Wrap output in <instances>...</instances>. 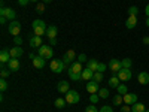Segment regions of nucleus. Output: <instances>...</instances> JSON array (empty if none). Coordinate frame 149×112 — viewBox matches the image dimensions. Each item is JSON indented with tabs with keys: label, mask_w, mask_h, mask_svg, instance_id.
Listing matches in <instances>:
<instances>
[{
	"label": "nucleus",
	"mask_w": 149,
	"mask_h": 112,
	"mask_svg": "<svg viewBox=\"0 0 149 112\" xmlns=\"http://www.w3.org/2000/svg\"><path fill=\"white\" fill-rule=\"evenodd\" d=\"M39 55L43 57L45 60H51L54 57V51H52V46L51 45H42L39 48Z\"/></svg>",
	"instance_id": "obj_2"
},
{
	"label": "nucleus",
	"mask_w": 149,
	"mask_h": 112,
	"mask_svg": "<svg viewBox=\"0 0 149 112\" xmlns=\"http://www.w3.org/2000/svg\"><path fill=\"white\" fill-rule=\"evenodd\" d=\"M10 72H12L10 69H5V67H2V70H0V76H2V78H8Z\"/></svg>",
	"instance_id": "obj_37"
},
{
	"label": "nucleus",
	"mask_w": 149,
	"mask_h": 112,
	"mask_svg": "<svg viewBox=\"0 0 149 112\" xmlns=\"http://www.w3.org/2000/svg\"><path fill=\"white\" fill-rule=\"evenodd\" d=\"M86 67H88V69H91L93 72H97V67H98V61H97L95 58H91V60H88V61H86Z\"/></svg>",
	"instance_id": "obj_23"
},
{
	"label": "nucleus",
	"mask_w": 149,
	"mask_h": 112,
	"mask_svg": "<svg viewBox=\"0 0 149 112\" xmlns=\"http://www.w3.org/2000/svg\"><path fill=\"white\" fill-rule=\"evenodd\" d=\"M136 102H137V94H136V93L124 94V103H125V105H134Z\"/></svg>",
	"instance_id": "obj_11"
},
{
	"label": "nucleus",
	"mask_w": 149,
	"mask_h": 112,
	"mask_svg": "<svg viewBox=\"0 0 149 112\" xmlns=\"http://www.w3.org/2000/svg\"><path fill=\"white\" fill-rule=\"evenodd\" d=\"M85 112H100V111H98V109H97V108L91 103V105H88V106L85 108Z\"/></svg>",
	"instance_id": "obj_39"
},
{
	"label": "nucleus",
	"mask_w": 149,
	"mask_h": 112,
	"mask_svg": "<svg viewBox=\"0 0 149 112\" xmlns=\"http://www.w3.org/2000/svg\"><path fill=\"white\" fill-rule=\"evenodd\" d=\"M145 112H149V109H146V111H145Z\"/></svg>",
	"instance_id": "obj_52"
},
{
	"label": "nucleus",
	"mask_w": 149,
	"mask_h": 112,
	"mask_svg": "<svg viewBox=\"0 0 149 112\" xmlns=\"http://www.w3.org/2000/svg\"><path fill=\"white\" fill-rule=\"evenodd\" d=\"M31 26H33V29H34V27H45V29H48V27L45 26V21H42V20H34Z\"/></svg>",
	"instance_id": "obj_31"
},
{
	"label": "nucleus",
	"mask_w": 149,
	"mask_h": 112,
	"mask_svg": "<svg viewBox=\"0 0 149 112\" xmlns=\"http://www.w3.org/2000/svg\"><path fill=\"white\" fill-rule=\"evenodd\" d=\"M49 67H51V70L54 73H61L64 69H66V63L63 60H52L51 64H49Z\"/></svg>",
	"instance_id": "obj_3"
},
{
	"label": "nucleus",
	"mask_w": 149,
	"mask_h": 112,
	"mask_svg": "<svg viewBox=\"0 0 149 112\" xmlns=\"http://www.w3.org/2000/svg\"><path fill=\"white\" fill-rule=\"evenodd\" d=\"M98 100H100V96H98L97 93H94V94H90V102H91L93 105L98 103Z\"/></svg>",
	"instance_id": "obj_34"
},
{
	"label": "nucleus",
	"mask_w": 149,
	"mask_h": 112,
	"mask_svg": "<svg viewBox=\"0 0 149 112\" xmlns=\"http://www.w3.org/2000/svg\"><path fill=\"white\" fill-rule=\"evenodd\" d=\"M116 75H118L119 81H130V79H131V76H133L131 70H130V69H124V67H122Z\"/></svg>",
	"instance_id": "obj_9"
},
{
	"label": "nucleus",
	"mask_w": 149,
	"mask_h": 112,
	"mask_svg": "<svg viewBox=\"0 0 149 112\" xmlns=\"http://www.w3.org/2000/svg\"><path fill=\"white\" fill-rule=\"evenodd\" d=\"M0 17H6L9 21H14L17 18V12L12 9V8H5L2 6V9H0Z\"/></svg>",
	"instance_id": "obj_5"
},
{
	"label": "nucleus",
	"mask_w": 149,
	"mask_h": 112,
	"mask_svg": "<svg viewBox=\"0 0 149 112\" xmlns=\"http://www.w3.org/2000/svg\"><path fill=\"white\" fill-rule=\"evenodd\" d=\"M121 63H122V67L124 69H131V66H133V61H131V58H124V60H121Z\"/></svg>",
	"instance_id": "obj_27"
},
{
	"label": "nucleus",
	"mask_w": 149,
	"mask_h": 112,
	"mask_svg": "<svg viewBox=\"0 0 149 112\" xmlns=\"http://www.w3.org/2000/svg\"><path fill=\"white\" fill-rule=\"evenodd\" d=\"M9 52H10V57L12 58H18V57H21L24 54V49L21 46H14V48L9 49Z\"/></svg>",
	"instance_id": "obj_16"
},
{
	"label": "nucleus",
	"mask_w": 149,
	"mask_h": 112,
	"mask_svg": "<svg viewBox=\"0 0 149 112\" xmlns=\"http://www.w3.org/2000/svg\"><path fill=\"white\" fill-rule=\"evenodd\" d=\"M66 103H67V102H66V99H61V97H58L57 100H55V103H54V105H55L58 109H63V108L66 106Z\"/></svg>",
	"instance_id": "obj_28"
},
{
	"label": "nucleus",
	"mask_w": 149,
	"mask_h": 112,
	"mask_svg": "<svg viewBox=\"0 0 149 112\" xmlns=\"http://www.w3.org/2000/svg\"><path fill=\"white\" fill-rule=\"evenodd\" d=\"M18 3H19L21 6H27V5L30 3V0H18Z\"/></svg>",
	"instance_id": "obj_44"
},
{
	"label": "nucleus",
	"mask_w": 149,
	"mask_h": 112,
	"mask_svg": "<svg viewBox=\"0 0 149 112\" xmlns=\"http://www.w3.org/2000/svg\"><path fill=\"white\" fill-rule=\"evenodd\" d=\"M146 111V106L140 102H136L134 105H131V112H145Z\"/></svg>",
	"instance_id": "obj_22"
},
{
	"label": "nucleus",
	"mask_w": 149,
	"mask_h": 112,
	"mask_svg": "<svg viewBox=\"0 0 149 112\" xmlns=\"http://www.w3.org/2000/svg\"><path fill=\"white\" fill-rule=\"evenodd\" d=\"M100 112H113V109H112L110 106H107V105H103L100 108Z\"/></svg>",
	"instance_id": "obj_41"
},
{
	"label": "nucleus",
	"mask_w": 149,
	"mask_h": 112,
	"mask_svg": "<svg viewBox=\"0 0 149 112\" xmlns=\"http://www.w3.org/2000/svg\"><path fill=\"white\" fill-rule=\"evenodd\" d=\"M107 69H109V66H107V64H104V63H98L97 72H100V73H104V72H106Z\"/></svg>",
	"instance_id": "obj_36"
},
{
	"label": "nucleus",
	"mask_w": 149,
	"mask_h": 112,
	"mask_svg": "<svg viewBox=\"0 0 149 112\" xmlns=\"http://www.w3.org/2000/svg\"><path fill=\"white\" fill-rule=\"evenodd\" d=\"M136 26H137V17L136 15H128V18H127V21H125V27L127 29H134Z\"/></svg>",
	"instance_id": "obj_15"
},
{
	"label": "nucleus",
	"mask_w": 149,
	"mask_h": 112,
	"mask_svg": "<svg viewBox=\"0 0 149 112\" xmlns=\"http://www.w3.org/2000/svg\"><path fill=\"white\" fill-rule=\"evenodd\" d=\"M137 81L140 85H148L149 84V73L148 72H140L139 76H137Z\"/></svg>",
	"instance_id": "obj_18"
},
{
	"label": "nucleus",
	"mask_w": 149,
	"mask_h": 112,
	"mask_svg": "<svg viewBox=\"0 0 149 112\" xmlns=\"http://www.w3.org/2000/svg\"><path fill=\"white\" fill-rule=\"evenodd\" d=\"M36 12H37V14H43V12H45V3H39V5H37L36 6Z\"/></svg>",
	"instance_id": "obj_38"
},
{
	"label": "nucleus",
	"mask_w": 149,
	"mask_h": 112,
	"mask_svg": "<svg viewBox=\"0 0 149 112\" xmlns=\"http://www.w3.org/2000/svg\"><path fill=\"white\" fill-rule=\"evenodd\" d=\"M121 103H124V96L116 93V96L113 97V105H121Z\"/></svg>",
	"instance_id": "obj_33"
},
{
	"label": "nucleus",
	"mask_w": 149,
	"mask_h": 112,
	"mask_svg": "<svg viewBox=\"0 0 149 112\" xmlns=\"http://www.w3.org/2000/svg\"><path fill=\"white\" fill-rule=\"evenodd\" d=\"M74 58H78V57H76V54H74V51H73V49H69V51L63 55V58H61V60H63L66 64H72Z\"/></svg>",
	"instance_id": "obj_10"
},
{
	"label": "nucleus",
	"mask_w": 149,
	"mask_h": 112,
	"mask_svg": "<svg viewBox=\"0 0 149 112\" xmlns=\"http://www.w3.org/2000/svg\"><path fill=\"white\" fill-rule=\"evenodd\" d=\"M30 58L33 60V66H34L36 69H43V67H45V58H43V57L30 54Z\"/></svg>",
	"instance_id": "obj_8"
},
{
	"label": "nucleus",
	"mask_w": 149,
	"mask_h": 112,
	"mask_svg": "<svg viewBox=\"0 0 149 112\" xmlns=\"http://www.w3.org/2000/svg\"><path fill=\"white\" fill-rule=\"evenodd\" d=\"M30 2H39V0H30Z\"/></svg>",
	"instance_id": "obj_51"
},
{
	"label": "nucleus",
	"mask_w": 149,
	"mask_h": 112,
	"mask_svg": "<svg viewBox=\"0 0 149 112\" xmlns=\"http://www.w3.org/2000/svg\"><path fill=\"white\" fill-rule=\"evenodd\" d=\"M9 33L14 37L19 36V33H21V22L19 21H10L9 22Z\"/></svg>",
	"instance_id": "obj_6"
},
{
	"label": "nucleus",
	"mask_w": 149,
	"mask_h": 112,
	"mask_svg": "<svg viewBox=\"0 0 149 112\" xmlns=\"http://www.w3.org/2000/svg\"><path fill=\"white\" fill-rule=\"evenodd\" d=\"M121 112H131V105H122Z\"/></svg>",
	"instance_id": "obj_43"
},
{
	"label": "nucleus",
	"mask_w": 149,
	"mask_h": 112,
	"mask_svg": "<svg viewBox=\"0 0 149 112\" xmlns=\"http://www.w3.org/2000/svg\"><path fill=\"white\" fill-rule=\"evenodd\" d=\"M8 64H9V69H10L12 72H18V70L21 69V63H19L18 58H10Z\"/></svg>",
	"instance_id": "obj_14"
},
{
	"label": "nucleus",
	"mask_w": 149,
	"mask_h": 112,
	"mask_svg": "<svg viewBox=\"0 0 149 112\" xmlns=\"http://www.w3.org/2000/svg\"><path fill=\"white\" fill-rule=\"evenodd\" d=\"M78 61H79V63H85V61H88V58H86L85 54H79L78 55Z\"/></svg>",
	"instance_id": "obj_42"
},
{
	"label": "nucleus",
	"mask_w": 149,
	"mask_h": 112,
	"mask_svg": "<svg viewBox=\"0 0 149 112\" xmlns=\"http://www.w3.org/2000/svg\"><path fill=\"white\" fill-rule=\"evenodd\" d=\"M57 33H58V30H57V27L55 26H49L48 29H46V37H49V39H55L57 37Z\"/></svg>",
	"instance_id": "obj_20"
},
{
	"label": "nucleus",
	"mask_w": 149,
	"mask_h": 112,
	"mask_svg": "<svg viewBox=\"0 0 149 112\" xmlns=\"http://www.w3.org/2000/svg\"><path fill=\"white\" fill-rule=\"evenodd\" d=\"M121 84L119 78H118V75H113L110 79H109V87H112V88H116V87Z\"/></svg>",
	"instance_id": "obj_24"
},
{
	"label": "nucleus",
	"mask_w": 149,
	"mask_h": 112,
	"mask_svg": "<svg viewBox=\"0 0 149 112\" xmlns=\"http://www.w3.org/2000/svg\"><path fill=\"white\" fill-rule=\"evenodd\" d=\"M6 90H8V81H6V78H2L0 79V91L5 93Z\"/></svg>",
	"instance_id": "obj_30"
},
{
	"label": "nucleus",
	"mask_w": 149,
	"mask_h": 112,
	"mask_svg": "<svg viewBox=\"0 0 149 112\" xmlns=\"http://www.w3.org/2000/svg\"><path fill=\"white\" fill-rule=\"evenodd\" d=\"M137 14H139V8L137 6H130L128 8V15H136L137 17Z\"/></svg>",
	"instance_id": "obj_35"
},
{
	"label": "nucleus",
	"mask_w": 149,
	"mask_h": 112,
	"mask_svg": "<svg viewBox=\"0 0 149 112\" xmlns=\"http://www.w3.org/2000/svg\"><path fill=\"white\" fill-rule=\"evenodd\" d=\"M33 32H34V36H40V37L43 34H46V29L45 27H34Z\"/></svg>",
	"instance_id": "obj_26"
},
{
	"label": "nucleus",
	"mask_w": 149,
	"mask_h": 112,
	"mask_svg": "<svg viewBox=\"0 0 149 112\" xmlns=\"http://www.w3.org/2000/svg\"><path fill=\"white\" fill-rule=\"evenodd\" d=\"M93 75H94V72H93L91 69L85 67V69L82 70V79H84V81H91V79H93Z\"/></svg>",
	"instance_id": "obj_21"
},
{
	"label": "nucleus",
	"mask_w": 149,
	"mask_h": 112,
	"mask_svg": "<svg viewBox=\"0 0 149 112\" xmlns=\"http://www.w3.org/2000/svg\"><path fill=\"white\" fill-rule=\"evenodd\" d=\"M57 90H58V93H69L70 91V87H69V82L67 81H60L58 84H57Z\"/></svg>",
	"instance_id": "obj_13"
},
{
	"label": "nucleus",
	"mask_w": 149,
	"mask_h": 112,
	"mask_svg": "<svg viewBox=\"0 0 149 112\" xmlns=\"http://www.w3.org/2000/svg\"><path fill=\"white\" fill-rule=\"evenodd\" d=\"M12 57H10V52L8 51L6 48H3L2 51H0V61H2V64H5V63H9V60H10Z\"/></svg>",
	"instance_id": "obj_17"
},
{
	"label": "nucleus",
	"mask_w": 149,
	"mask_h": 112,
	"mask_svg": "<svg viewBox=\"0 0 149 112\" xmlns=\"http://www.w3.org/2000/svg\"><path fill=\"white\" fill-rule=\"evenodd\" d=\"M116 93H118V94H121V96L127 94V93H128V88H127V85H125V84H119V85L116 87Z\"/></svg>",
	"instance_id": "obj_25"
},
{
	"label": "nucleus",
	"mask_w": 149,
	"mask_h": 112,
	"mask_svg": "<svg viewBox=\"0 0 149 112\" xmlns=\"http://www.w3.org/2000/svg\"><path fill=\"white\" fill-rule=\"evenodd\" d=\"M97 94L100 96V99H107L109 97V90L107 88H100Z\"/></svg>",
	"instance_id": "obj_29"
},
{
	"label": "nucleus",
	"mask_w": 149,
	"mask_h": 112,
	"mask_svg": "<svg viewBox=\"0 0 149 112\" xmlns=\"http://www.w3.org/2000/svg\"><path fill=\"white\" fill-rule=\"evenodd\" d=\"M142 42H143L145 45H149V36H143V39H142Z\"/></svg>",
	"instance_id": "obj_45"
},
{
	"label": "nucleus",
	"mask_w": 149,
	"mask_h": 112,
	"mask_svg": "<svg viewBox=\"0 0 149 112\" xmlns=\"http://www.w3.org/2000/svg\"><path fill=\"white\" fill-rule=\"evenodd\" d=\"M49 45H57V37L55 39H49Z\"/></svg>",
	"instance_id": "obj_47"
},
{
	"label": "nucleus",
	"mask_w": 149,
	"mask_h": 112,
	"mask_svg": "<svg viewBox=\"0 0 149 112\" xmlns=\"http://www.w3.org/2000/svg\"><path fill=\"white\" fill-rule=\"evenodd\" d=\"M98 82H95V81H88V84H86V91L88 93H91V94H94V93H98Z\"/></svg>",
	"instance_id": "obj_12"
},
{
	"label": "nucleus",
	"mask_w": 149,
	"mask_h": 112,
	"mask_svg": "<svg viewBox=\"0 0 149 112\" xmlns=\"http://www.w3.org/2000/svg\"><path fill=\"white\" fill-rule=\"evenodd\" d=\"M6 21H8L6 17H0V24H6Z\"/></svg>",
	"instance_id": "obj_46"
},
{
	"label": "nucleus",
	"mask_w": 149,
	"mask_h": 112,
	"mask_svg": "<svg viewBox=\"0 0 149 112\" xmlns=\"http://www.w3.org/2000/svg\"><path fill=\"white\" fill-rule=\"evenodd\" d=\"M93 81H95V82H102V81H103V73H100V72H94V75H93Z\"/></svg>",
	"instance_id": "obj_32"
},
{
	"label": "nucleus",
	"mask_w": 149,
	"mask_h": 112,
	"mask_svg": "<svg viewBox=\"0 0 149 112\" xmlns=\"http://www.w3.org/2000/svg\"><path fill=\"white\" fill-rule=\"evenodd\" d=\"M145 14L148 15V18H149V3L146 5V8H145Z\"/></svg>",
	"instance_id": "obj_48"
},
{
	"label": "nucleus",
	"mask_w": 149,
	"mask_h": 112,
	"mask_svg": "<svg viewBox=\"0 0 149 112\" xmlns=\"http://www.w3.org/2000/svg\"><path fill=\"white\" fill-rule=\"evenodd\" d=\"M82 70H84V67H82V63H79V61H76V63H72L70 64V67H69V78L72 79V81H79V79H82Z\"/></svg>",
	"instance_id": "obj_1"
},
{
	"label": "nucleus",
	"mask_w": 149,
	"mask_h": 112,
	"mask_svg": "<svg viewBox=\"0 0 149 112\" xmlns=\"http://www.w3.org/2000/svg\"><path fill=\"white\" fill-rule=\"evenodd\" d=\"M79 100H81V96L78 91L70 90L69 93H66V102L69 105H76V103H79Z\"/></svg>",
	"instance_id": "obj_4"
},
{
	"label": "nucleus",
	"mask_w": 149,
	"mask_h": 112,
	"mask_svg": "<svg viewBox=\"0 0 149 112\" xmlns=\"http://www.w3.org/2000/svg\"><path fill=\"white\" fill-rule=\"evenodd\" d=\"M146 26H148V27H149V18H148V20H146Z\"/></svg>",
	"instance_id": "obj_50"
},
{
	"label": "nucleus",
	"mask_w": 149,
	"mask_h": 112,
	"mask_svg": "<svg viewBox=\"0 0 149 112\" xmlns=\"http://www.w3.org/2000/svg\"><path fill=\"white\" fill-rule=\"evenodd\" d=\"M52 0H43V3H51Z\"/></svg>",
	"instance_id": "obj_49"
},
{
	"label": "nucleus",
	"mask_w": 149,
	"mask_h": 112,
	"mask_svg": "<svg viewBox=\"0 0 149 112\" xmlns=\"http://www.w3.org/2000/svg\"><path fill=\"white\" fill-rule=\"evenodd\" d=\"M14 43H15L17 46L22 45V37H21V36H15V37H14Z\"/></svg>",
	"instance_id": "obj_40"
},
{
	"label": "nucleus",
	"mask_w": 149,
	"mask_h": 112,
	"mask_svg": "<svg viewBox=\"0 0 149 112\" xmlns=\"http://www.w3.org/2000/svg\"><path fill=\"white\" fill-rule=\"evenodd\" d=\"M109 70L110 72H113V75H116L121 69H122V63H121V60H116V58H112L109 61Z\"/></svg>",
	"instance_id": "obj_7"
},
{
	"label": "nucleus",
	"mask_w": 149,
	"mask_h": 112,
	"mask_svg": "<svg viewBox=\"0 0 149 112\" xmlns=\"http://www.w3.org/2000/svg\"><path fill=\"white\" fill-rule=\"evenodd\" d=\"M43 43H42V37L40 36H33L30 39V46L31 48H40Z\"/></svg>",
	"instance_id": "obj_19"
}]
</instances>
